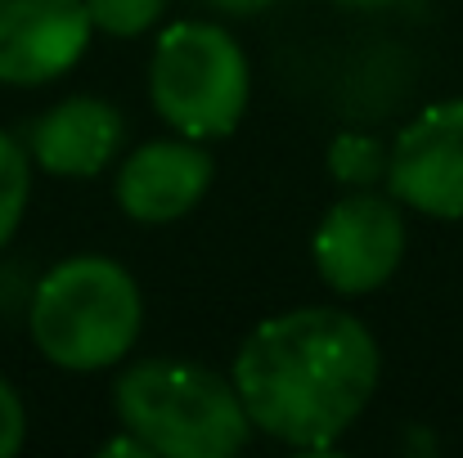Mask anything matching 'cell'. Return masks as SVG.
I'll return each instance as SVG.
<instances>
[{"label": "cell", "instance_id": "obj_2", "mask_svg": "<svg viewBox=\"0 0 463 458\" xmlns=\"http://www.w3.org/2000/svg\"><path fill=\"white\" fill-rule=\"evenodd\" d=\"M145 328V297L113 257H68L50 266L27 297L32 346L68 373H104L122 364Z\"/></svg>", "mask_w": 463, "mask_h": 458}, {"label": "cell", "instance_id": "obj_13", "mask_svg": "<svg viewBox=\"0 0 463 458\" xmlns=\"http://www.w3.org/2000/svg\"><path fill=\"white\" fill-rule=\"evenodd\" d=\"M27 441V409L18 400V391L0 378V458H14Z\"/></svg>", "mask_w": 463, "mask_h": 458}, {"label": "cell", "instance_id": "obj_14", "mask_svg": "<svg viewBox=\"0 0 463 458\" xmlns=\"http://www.w3.org/2000/svg\"><path fill=\"white\" fill-rule=\"evenodd\" d=\"M99 454H104V458H113V454H118V458H154V450H149V445H145L136 432H127V427H122V436L104 441V445H99Z\"/></svg>", "mask_w": 463, "mask_h": 458}, {"label": "cell", "instance_id": "obj_7", "mask_svg": "<svg viewBox=\"0 0 463 458\" xmlns=\"http://www.w3.org/2000/svg\"><path fill=\"white\" fill-rule=\"evenodd\" d=\"M95 36L86 0H0V86H45L72 72Z\"/></svg>", "mask_w": 463, "mask_h": 458}, {"label": "cell", "instance_id": "obj_3", "mask_svg": "<svg viewBox=\"0 0 463 458\" xmlns=\"http://www.w3.org/2000/svg\"><path fill=\"white\" fill-rule=\"evenodd\" d=\"M113 409L154 458H234L257 432L234 378L189 360L131 364L113 387Z\"/></svg>", "mask_w": 463, "mask_h": 458}, {"label": "cell", "instance_id": "obj_4", "mask_svg": "<svg viewBox=\"0 0 463 458\" xmlns=\"http://www.w3.org/2000/svg\"><path fill=\"white\" fill-rule=\"evenodd\" d=\"M154 113L189 140H225L239 131L252 99V63L221 23H171L149 54Z\"/></svg>", "mask_w": 463, "mask_h": 458}, {"label": "cell", "instance_id": "obj_11", "mask_svg": "<svg viewBox=\"0 0 463 458\" xmlns=\"http://www.w3.org/2000/svg\"><path fill=\"white\" fill-rule=\"evenodd\" d=\"M387 157H392V149H383L373 136L342 131V136L328 145V171H333V180H342L346 189H373L378 180H387Z\"/></svg>", "mask_w": 463, "mask_h": 458}, {"label": "cell", "instance_id": "obj_5", "mask_svg": "<svg viewBox=\"0 0 463 458\" xmlns=\"http://www.w3.org/2000/svg\"><path fill=\"white\" fill-rule=\"evenodd\" d=\"M405 238V211L392 193L383 198L373 189H351L324 211L310 238V261L333 293L364 297L401 270Z\"/></svg>", "mask_w": 463, "mask_h": 458}, {"label": "cell", "instance_id": "obj_9", "mask_svg": "<svg viewBox=\"0 0 463 458\" xmlns=\"http://www.w3.org/2000/svg\"><path fill=\"white\" fill-rule=\"evenodd\" d=\"M127 122L99 95H68L32 122L27 153L54 180H90L122 149Z\"/></svg>", "mask_w": 463, "mask_h": 458}, {"label": "cell", "instance_id": "obj_15", "mask_svg": "<svg viewBox=\"0 0 463 458\" xmlns=\"http://www.w3.org/2000/svg\"><path fill=\"white\" fill-rule=\"evenodd\" d=\"M216 9H225V14H261V9H270V5H279V0H212Z\"/></svg>", "mask_w": 463, "mask_h": 458}, {"label": "cell", "instance_id": "obj_10", "mask_svg": "<svg viewBox=\"0 0 463 458\" xmlns=\"http://www.w3.org/2000/svg\"><path fill=\"white\" fill-rule=\"evenodd\" d=\"M32 166H36L32 153L0 131V252L23 225V211L32 198Z\"/></svg>", "mask_w": 463, "mask_h": 458}, {"label": "cell", "instance_id": "obj_12", "mask_svg": "<svg viewBox=\"0 0 463 458\" xmlns=\"http://www.w3.org/2000/svg\"><path fill=\"white\" fill-rule=\"evenodd\" d=\"M95 32H109L118 41L145 36L149 27H157V18L166 14V0H86Z\"/></svg>", "mask_w": 463, "mask_h": 458}, {"label": "cell", "instance_id": "obj_16", "mask_svg": "<svg viewBox=\"0 0 463 458\" xmlns=\"http://www.w3.org/2000/svg\"><path fill=\"white\" fill-rule=\"evenodd\" d=\"M337 5H351V9H378V5H392V0H337Z\"/></svg>", "mask_w": 463, "mask_h": 458}, {"label": "cell", "instance_id": "obj_6", "mask_svg": "<svg viewBox=\"0 0 463 458\" xmlns=\"http://www.w3.org/2000/svg\"><path fill=\"white\" fill-rule=\"evenodd\" d=\"M387 193L432 220H463V99L414 113L387 157Z\"/></svg>", "mask_w": 463, "mask_h": 458}, {"label": "cell", "instance_id": "obj_1", "mask_svg": "<svg viewBox=\"0 0 463 458\" xmlns=\"http://www.w3.org/2000/svg\"><path fill=\"white\" fill-rule=\"evenodd\" d=\"M378 373L373 332L337 305H298L261 319L230 369L252 427L293 450H333L369 409Z\"/></svg>", "mask_w": 463, "mask_h": 458}, {"label": "cell", "instance_id": "obj_8", "mask_svg": "<svg viewBox=\"0 0 463 458\" xmlns=\"http://www.w3.org/2000/svg\"><path fill=\"white\" fill-rule=\"evenodd\" d=\"M216 162L203 140H149L118 166V207L140 225H171L189 216L212 189Z\"/></svg>", "mask_w": 463, "mask_h": 458}]
</instances>
